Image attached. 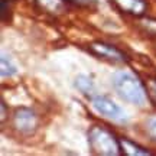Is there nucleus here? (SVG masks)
<instances>
[{"instance_id":"obj_3","label":"nucleus","mask_w":156,"mask_h":156,"mask_svg":"<svg viewBox=\"0 0 156 156\" xmlns=\"http://www.w3.org/2000/svg\"><path fill=\"white\" fill-rule=\"evenodd\" d=\"M91 106L98 114H101L106 119H110L113 122H119V123L127 122L126 112L117 104L116 101H113L107 95H100V94L94 95L91 98Z\"/></svg>"},{"instance_id":"obj_2","label":"nucleus","mask_w":156,"mask_h":156,"mask_svg":"<svg viewBox=\"0 0 156 156\" xmlns=\"http://www.w3.org/2000/svg\"><path fill=\"white\" fill-rule=\"evenodd\" d=\"M87 142H88L90 152L93 155L100 156H119L122 153L120 139L112 130L104 126L94 124L87 132Z\"/></svg>"},{"instance_id":"obj_1","label":"nucleus","mask_w":156,"mask_h":156,"mask_svg":"<svg viewBox=\"0 0 156 156\" xmlns=\"http://www.w3.org/2000/svg\"><path fill=\"white\" fill-rule=\"evenodd\" d=\"M112 84L119 97L133 106L143 107L146 101H149L145 83L130 71L126 69L116 71L112 75Z\"/></svg>"},{"instance_id":"obj_5","label":"nucleus","mask_w":156,"mask_h":156,"mask_svg":"<svg viewBox=\"0 0 156 156\" xmlns=\"http://www.w3.org/2000/svg\"><path fill=\"white\" fill-rule=\"evenodd\" d=\"M88 49H90V52H93L98 58L107 59V61H110V62H127V56H126V54L123 51L116 48L114 45L103 42V41L91 42L88 45Z\"/></svg>"},{"instance_id":"obj_15","label":"nucleus","mask_w":156,"mask_h":156,"mask_svg":"<svg viewBox=\"0 0 156 156\" xmlns=\"http://www.w3.org/2000/svg\"><path fill=\"white\" fill-rule=\"evenodd\" d=\"M68 2H69V3H80L81 0H68Z\"/></svg>"},{"instance_id":"obj_11","label":"nucleus","mask_w":156,"mask_h":156,"mask_svg":"<svg viewBox=\"0 0 156 156\" xmlns=\"http://www.w3.org/2000/svg\"><path fill=\"white\" fill-rule=\"evenodd\" d=\"M143 83L147 93V100L152 103V106L156 107V75H147Z\"/></svg>"},{"instance_id":"obj_14","label":"nucleus","mask_w":156,"mask_h":156,"mask_svg":"<svg viewBox=\"0 0 156 156\" xmlns=\"http://www.w3.org/2000/svg\"><path fill=\"white\" fill-rule=\"evenodd\" d=\"M0 107H2V124L6 122V116H7V108H6V103L3 100H2V104H0Z\"/></svg>"},{"instance_id":"obj_8","label":"nucleus","mask_w":156,"mask_h":156,"mask_svg":"<svg viewBox=\"0 0 156 156\" xmlns=\"http://www.w3.org/2000/svg\"><path fill=\"white\" fill-rule=\"evenodd\" d=\"M120 145H122V153L127 156H152L151 151H147L146 147L140 146L139 143H136L133 140L122 137L120 139Z\"/></svg>"},{"instance_id":"obj_12","label":"nucleus","mask_w":156,"mask_h":156,"mask_svg":"<svg viewBox=\"0 0 156 156\" xmlns=\"http://www.w3.org/2000/svg\"><path fill=\"white\" fill-rule=\"evenodd\" d=\"M145 127H146L147 136H149L153 142H156V116H153V117H151V119L146 120Z\"/></svg>"},{"instance_id":"obj_13","label":"nucleus","mask_w":156,"mask_h":156,"mask_svg":"<svg viewBox=\"0 0 156 156\" xmlns=\"http://www.w3.org/2000/svg\"><path fill=\"white\" fill-rule=\"evenodd\" d=\"M12 5L13 0H2V19L7 20V13L12 12Z\"/></svg>"},{"instance_id":"obj_4","label":"nucleus","mask_w":156,"mask_h":156,"mask_svg":"<svg viewBox=\"0 0 156 156\" xmlns=\"http://www.w3.org/2000/svg\"><path fill=\"white\" fill-rule=\"evenodd\" d=\"M13 126L17 132L23 134H32L39 126L36 113L29 107H17L13 113Z\"/></svg>"},{"instance_id":"obj_6","label":"nucleus","mask_w":156,"mask_h":156,"mask_svg":"<svg viewBox=\"0 0 156 156\" xmlns=\"http://www.w3.org/2000/svg\"><path fill=\"white\" fill-rule=\"evenodd\" d=\"M114 5L123 12L132 16H143L147 10V3L145 0H113Z\"/></svg>"},{"instance_id":"obj_7","label":"nucleus","mask_w":156,"mask_h":156,"mask_svg":"<svg viewBox=\"0 0 156 156\" xmlns=\"http://www.w3.org/2000/svg\"><path fill=\"white\" fill-rule=\"evenodd\" d=\"M41 10L49 13L52 16H61L68 10V0H35Z\"/></svg>"},{"instance_id":"obj_9","label":"nucleus","mask_w":156,"mask_h":156,"mask_svg":"<svg viewBox=\"0 0 156 156\" xmlns=\"http://www.w3.org/2000/svg\"><path fill=\"white\" fill-rule=\"evenodd\" d=\"M74 85L77 87L78 91H81L83 94L85 95H91L94 93V83L93 80L84 74H80L75 77V81H74Z\"/></svg>"},{"instance_id":"obj_10","label":"nucleus","mask_w":156,"mask_h":156,"mask_svg":"<svg viewBox=\"0 0 156 156\" xmlns=\"http://www.w3.org/2000/svg\"><path fill=\"white\" fill-rule=\"evenodd\" d=\"M0 74L2 77H13L17 74V68L16 65L13 64L12 58L6 54H2V59H0Z\"/></svg>"}]
</instances>
